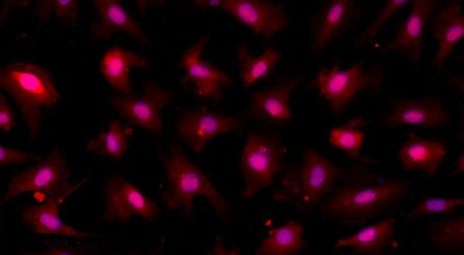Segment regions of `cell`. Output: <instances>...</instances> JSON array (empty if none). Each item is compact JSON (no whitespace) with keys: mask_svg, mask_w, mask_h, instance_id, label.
Here are the masks:
<instances>
[{"mask_svg":"<svg viewBox=\"0 0 464 255\" xmlns=\"http://www.w3.org/2000/svg\"><path fill=\"white\" fill-rule=\"evenodd\" d=\"M0 90L14 99L33 139L42 130L44 112L51 111L62 99L50 72L33 62L0 66Z\"/></svg>","mask_w":464,"mask_h":255,"instance_id":"cell-1","label":"cell"},{"mask_svg":"<svg viewBox=\"0 0 464 255\" xmlns=\"http://www.w3.org/2000/svg\"><path fill=\"white\" fill-rule=\"evenodd\" d=\"M161 162L168 180L162 199L170 211H180L188 215L192 213L195 198L203 196L223 221L229 220L228 202L205 173L188 158L179 144L171 146L169 153L162 157Z\"/></svg>","mask_w":464,"mask_h":255,"instance_id":"cell-2","label":"cell"},{"mask_svg":"<svg viewBox=\"0 0 464 255\" xmlns=\"http://www.w3.org/2000/svg\"><path fill=\"white\" fill-rule=\"evenodd\" d=\"M408 182L403 179L344 184L324 203L322 215L343 223L365 222L401 203L408 195Z\"/></svg>","mask_w":464,"mask_h":255,"instance_id":"cell-3","label":"cell"},{"mask_svg":"<svg viewBox=\"0 0 464 255\" xmlns=\"http://www.w3.org/2000/svg\"><path fill=\"white\" fill-rule=\"evenodd\" d=\"M339 176L338 166L316 150L307 148L298 167L289 171L282 180L275 200L276 203H295L307 212L331 193Z\"/></svg>","mask_w":464,"mask_h":255,"instance_id":"cell-4","label":"cell"},{"mask_svg":"<svg viewBox=\"0 0 464 255\" xmlns=\"http://www.w3.org/2000/svg\"><path fill=\"white\" fill-rule=\"evenodd\" d=\"M71 171L67 158L60 149H54L47 157L42 158L30 168L18 172L9 179L6 193L0 202V206L24 194H34V197L41 195L43 200L71 194L82 184L71 187Z\"/></svg>","mask_w":464,"mask_h":255,"instance_id":"cell-5","label":"cell"},{"mask_svg":"<svg viewBox=\"0 0 464 255\" xmlns=\"http://www.w3.org/2000/svg\"><path fill=\"white\" fill-rule=\"evenodd\" d=\"M284 165V146L277 137L252 133L244 144L241 171L245 182L242 197L251 199L275 184Z\"/></svg>","mask_w":464,"mask_h":255,"instance_id":"cell-6","label":"cell"},{"mask_svg":"<svg viewBox=\"0 0 464 255\" xmlns=\"http://www.w3.org/2000/svg\"><path fill=\"white\" fill-rule=\"evenodd\" d=\"M381 80L379 70H367L361 63L342 69L336 63L318 71L311 85L329 104L332 113L341 116L362 90L378 89Z\"/></svg>","mask_w":464,"mask_h":255,"instance_id":"cell-7","label":"cell"},{"mask_svg":"<svg viewBox=\"0 0 464 255\" xmlns=\"http://www.w3.org/2000/svg\"><path fill=\"white\" fill-rule=\"evenodd\" d=\"M160 215L157 203L121 176L109 177L105 185L104 218L109 222H125L133 216L154 222Z\"/></svg>","mask_w":464,"mask_h":255,"instance_id":"cell-8","label":"cell"},{"mask_svg":"<svg viewBox=\"0 0 464 255\" xmlns=\"http://www.w3.org/2000/svg\"><path fill=\"white\" fill-rule=\"evenodd\" d=\"M220 8L264 38H272L289 24L285 5L270 0H221Z\"/></svg>","mask_w":464,"mask_h":255,"instance_id":"cell-9","label":"cell"},{"mask_svg":"<svg viewBox=\"0 0 464 255\" xmlns=\"http://www.w3.org/2000/svg\"><path fill=\"white\" fill-rule=\"evenodd\" d=\"M171 101V95L154 83L145 86L140 97L111 98L113 108L125 121L141 126L157 135L162 132V110Z\"/></svg>","mask_w":464,"mask_h":255,"instance_id":"cell-10","label":"cell"},{"mask_svg":"<svg viewBox=\"0 0 464 255\" xmlns=\"http://www.w3.org/2000/svg\"><path fill=\"white\" fill-rule=\"evenodd\" d=\"M208 39L210 35L206 34L185 51L180 58L179 66L184 70L187 79L192 81L199 99H213L218 102L223 95L224 89L230 87L233 80L225 71L203 60L202 53Z\"/></svg>","mask_w":464,"mask_h":255,"instance_id":"cell-11","label":"cell"},{"mask_svg":"<svg viewBox=\"0 0 464 255\" xmlns=\"http://www.w3.org/2000/svg\"><path fill=\"white\" fill-rule=\"evenodd\" d=\"M411 5V11L400 24L394 40L386 44L382 52L403 54L412 65H420L427 26L439 2L413 0Z\"/></svg>","mask_w":464,"mask_h":255,"instance_id":"cell-12","label":"cell"},{"mask_svg":"<svg viewBox=\"0 0 464 255\" xmlns=\"http://www.w3.org/2000/svg\"><path fill=\"white\" fill-rule=\"evenodd\" d=\"M238 118L207 110H188L181 115L178 131L195 153H201L216 137L239 130Z\"/></svg>","mask_w":464,"mask_h":255,"instance_id":"cell-13","label":"cell"},{"mask_svg":"<svg viewBox=\"0 0 464 255\" xmlns=\"http://www.w3.org/2000/svg\"><path fill=\"white\" fill-rule=\"evenodd\" d=\"M451 120L447 107L439 99H400L394 103L392 111L382 118V125L386 127L413 126L422 129H440Z\"/></svg>","mask_w":464,"mask_h":255,"instance_id":"cell-14","label":"cell"},{"mask_svg":"<svg viewBox=\"0 0 464 255\" xmlns=\"http://www.w3.org/2000/svg\"><path fill=\"white\" fill-rule=\"evenodd\" d=\"M359 14L353 0H327L318 9L312 26V48L324 51L348 29Z\"/></svg>","mask_w":464,"mask_h":255,"instance_id":"cell-15","label":"cell"},{"mask_svg":"<svg viewBox=\"0 0 464 255\" xmlns=\"http://www.w3.org/2000/svg\"><path fill=\"white\" fill-rule=\"evenodd\" d=\"M97 20L91 25V40L102 42L111 38L115 33H126L145 45H150L148 36L144 34L138 22L126 11L118 0H94Z\"/></svg>","mask_w":464,"mask_h":255,"instance_id":"cell-16","label":"cell"},{"mask_svg":"<svg viewBox=\"0 0 464 255\" xmlns=\"http://www.w3.org/2000/svg\"><path fill=\"white\" fill-rule=\"evenodd\" d=\"M69 195L50 197L43 204L21 207L23 222L36 234L63 235L76 239L92 238V234L78 231L62 221L60 206Z\"/></svg>","mask_w":464,"mask_h":255,"instance_id":"cell-17","label":"cell"},{"mask_svg":"<svg viewBox=\"0 0 464 255\" xmlns=\"http://www.w3.org/2000/svg\"><path fill=\"white\" fill-rule=\"evenodd\" d=\"M447 146L442 142L409 133L407 141L399 150L398 157L405 170L421 171L434 177L447 157Z\"/></svg>","mask_w":464,"mask_h":255,"instance_id":"cell-18","label":"cell"},{"mask_svg":"<svg viewBox=\"0 0 464 255\" xmlns=\"http://www.w3.org/2000/svg\"><path fill=\"white\" fill-rule=\"evenodd\" d=\"M296 86L297 81L290 80L255 94L250 99L247 116L277 124L289 122L293 119L290 98Z\"/></svg>","mask_w":464,"mask_h":255,"instance_id":"cell-19","label":"cell"},{"mask_svg":"<svg viewBox=\"0 0 464 255\" xmlns=\"http://www.w3.org/2000/svg\"><path fill=\"white\" fill-rule=\"evenodd\" d=\"M433 24L434 39L438 42L434 66L440 70L464 36V16L460 4L454 0L445 4L436 13Z\"/></svg>","mask_w":464,"mask_h":255,"instance_id":"cell-20","label":"cell"},{"mask_svg":"<svg viewBox=\"0 0 464 255\" xmlns=\"http://www.w3.org/2000/svg\"><path fill=\"white\" fill-rule=\"evenodd\" d=\"M149 61L138 53L120 47L107 51L100 61V69L108 83L124 95L130 97L132 88L130 83V69H147Z\"/></svg>","mask_w":464,"mask_h":255,"instance_id":"cell-21","label":"cell"},{"mask_svg":"<svg viewBox=\"0 0 464 255\" xmlns=\"http://www.w3.org/2000/svg\"><path fill=\"white\" fill-rule=\"evenodd\" d=\"M395 233L396 222L393 218H386L336 241L334 243V250L350 248L361 253L380 255L393 241Z\"/></svg>","mask_w":464,"mask_h":255,"instance_id":"cell-22","label":"cell"},{"mask_svg":"<svg viewBox=\"0 0 464 255\" xmlns=\"http://www.w3.org/2000/svg\"><path fill=\"white\" fill-rule=\"evenodd\" d=\"M304 248V227L290 221L270 230L255 255H297Z\"/></svg>","mask_w":464,"mask_h":255,"instance_id":"cell-23","label":"cell"},{"mask_svg":"<svg viewBox=\"0 0 464 255\" xmlns=\"http://www.w3.org/2000/svg\"><path fill=\"white\" fill-rule=\"evenodd\" d=\"M282 58L280 51L268 48L259 57H253L247 45L242 44L237 51V61L241 70V79L246 89L267 80Z\"/></svg>","mask_w":464,"mask_h":255,"instance_id":"cell-24","label":"cell"},{"mask_svg":"<svg viewBox=\"0 0 464 255\" xmlns=\"http://www.w3.org/2000/svg\"><path fill=\"white\" fill-rule=\"evenodd\" d=\"M131 134V129L113 120L106 130L100 132L94 138L88 141L86 149L104 158L121 161L129 147Z\"/></svg>","mask_w":464,"mask_h":255,"instance_id":"cell-25","label":"cell"},{"mask_svg":"<svg viewBox=\"0 0 464 255\" xmlns=\"http://www.w3.org/2000/svg\"><path fill=\"white\" fill-rule=\"evenodd\" d=\"M370 120L363 117H356L341 126L334 127L329 132V143L333 147L340 149L352 159H357L362 148L366 133L362 129Z\"/></svg>","mask_w":464,"mask_h":255,"instance_id":"cell-26","label":"cell"},{"mask_svg":"<svg viewBox=\"0 0 464 255\" xmlns=\"http://www.w3.org/2000/svg\"><path fill=\"white\" fill-rule=\"evenodd\" d=\"M432 242L445 250H462L464 243V217L457 216L448 221L433 222L430 226Z\"/></svg>","mask_w":464,"mask_h":255,"instance_id":"cell-27","label":"cell"},{"mask_svg":"<svg viewBox=\"0 0 464 255\" xmlns=\"http://www.w3.org/2000/svg\"><path fill=\"white\" fill-rule=\"evenodd\" d=\"M463 205L464 199L461 197L427 196L414 206L407 218L414 220L424 215L449 214Z\"/></svg>","mask_w":464,"mask_h":255,"instance_id":"cell-28","label":"cell"},{"mask_svg":"<svg viewBox=\"0 0 464 255\" xmlns=\"http://www.w3.org/2000/svg\"><path fill=\"white\" fill-rule=\"evenodd\" d=\"M411 4L409 0H391L382 9L374 22H372L365 31H363L356 41V47L358 49L366 48L367 45L376 38L382 29L388 24V22L396 15L403 7Z\"/></svg>","mask_w":464,"mask_h":255,"instance_id":"cell-29","label":"cell"},{"mask_svg":"<svg viewBox=\"0 0 464 255\" xmlns=\"http://www.w3.org/2000/svg\"><path fill=\"white\" fill-rule=\"evenodd\" d=\"M44 4L48 5L49 11L56 14L67 26L76 25L79 13V2L77 0H53V2Z\"/></svg>","mask_w":464,"mask_h":255,"instance_id":"cell-30","label":"cell"},{"mask_svg":"<svg viewBox=\"0 0 464 255\" xmlns=\"http://www.w3.org/2000/svg\"><path fill=\"white\" fill-rule=\"evenodd\" d=\"M41 159L38 155L34 153L21 151L0 144V167L23 165V164L39 162Z\"/></svg>","mask_w":464,"mask_h":255,"instance_id":"cell-31","label":"cell"},{"mask_svg":"<svg viewBox=\"0 0 464 255\" xmlns=\"http://www.w3.org/2000/svg\"><path fill=\"white\" fill-rule=\"evenodd\" d=\"M16 125V114L9 105L5 95L0 90V130L7 132Z\"/></svg>","mask_w":464,"mask_h":255,"instance_id":"cell-32","label":"cell"},{"mask_svg":"<svg viewBox=\"0 0 464 255\" xmlns=\"http://www.w3.org/2000/svg\"><path fill=\"white\" fill-rule=\"evenodd\" d=\"M23 255H84L77 250L65 248H53L45 251H26Z\"/></svg>","mask_w":464,"mask_h":255,"instance_id":"cell-33","label":"cell"},{"mask_svg":"<svg viewBox=\"0 0 464 255\" xmlns=\"http://www.w3.org/2000/svg\"><path fill=\"white\" fill-rule=\"evenodd\" d=\"M212 255H240L238 250L232 249L231 250H226L224 244L222 241H218L214 244V248L212 250Z\"/></svg>","mask_w":464,"mask_h":255,"instance_id":"cell-34","label":"cell"},{"mask_svg":"<svg viewBox=\"0 0 464 255\" xmlns=\"http://www.w3.org/2000/svg\"><path fill=\"white\" fill-rule=\"evenodd\" d=\"M463 171H464V152H461L457 160L456 166H454L452 175H461V173H463Z\"/></svg>","mask_w":464,"mask_h":255,"instance_id":"cell-35","label":"cell"},{"mask_svg":"<svg viewBox=\"0 0 464 255\" xmlns=\"http://www.w3.org/2000/svg\"><path fill=\"white\" fill-rule=\"evenodd\" d=\"M196 5L205 8H220L221 0H203V2H195Z\"/></svg>","mask_w":464,"mask_h":255,"instance_id":"cell-36","label":"cell"},{"mask_svg":"<svg viewBox=\"0 0 464 255\" xmlns=\"http://www.w3.org/2000/svg\"><path fill=\"white\" fill-rule=\"evenodd\" d=\"M127 255H142V254L130 253V254H127ZM148 255H160V252L156 250V251H153V253H150Z\"/></svg>","mask_w":464,"mask_h":255,"instance_id":"cell-37","label":"cell"},{"mask_svg":"<svg viewBox=\"0 0 464 255\" xmlns=\"http://www.w3.org/2000/svg\"><path fill=\"white\" fill-rule=\"evenodd\" d=\"M194 255H196V254H194Z\"/></svg>","mask_w":464,"mask_h":255,"instance_id":"cell-38","label":"cell"}]
</instances>
